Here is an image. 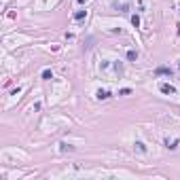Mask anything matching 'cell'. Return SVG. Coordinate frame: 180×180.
<instances>
[{"label":"cell","mask_w":180,"mask_h":180,"mask_svg":"<svg viewBox=\"0 0 180 180\" xmlns=\"http://www.w3.org/2000/svg\"><path fill=\"white\" fill-rule=\"evenodd\" d=\"M159 89H161V93H167V95H174V93H176V87L170 85V83H161Z\"/></svg>","instance_id":"1"},{"label":"cell","mask_w":180,"mask_h":180,"mask_svg":"<svg viewBox=\"0 0 180 180\" xmlns=\"http://www.w3.org/2000/svg\"><path fill=\"white\" fill-rule=\"evenodd\" d=\"M95 97H97V100H108V97H110V91H108V89H100L95 93Z\"/></svg>","instance_id":"2"},{"label":"cell","mask_w":180,"mask_h":180,"mask_svg":"<svg viewBox=\"0 0 180 180\" xmlns=\"http://www.w3.org/2000/svg\"><path fill=\"white\" fill-rule=\"evenodd\" d=\"M155 74H157V76H161V74H172V70L167 68V66H159V68L155 70Z\"/></svg>","instance_id":"3"},{"label":"cell","mask_w":180,"mask_h":180,"mask_svg":"<svg viewBox=\"0 0 180 180\" xmlns=\"http://www.w3.org/2000/svg\"><path fill=\"white\" fill-rule=\"evenodd\" d=\"M59 150H62V152H72V150H74V146H72V144L62 142V144H59Z\"/></svg>","instance_id":"4"},{"label":"cell","mask_w":180,"mask_h":180,"mask_svg":"<svg viewBox=\"0 0 180 180\" xmlns=\"http://www.w3.org/2000/svg\"><path fill=\"white\" fill-rule=\"evenodd\" d=\"M127 59H129V62H138V51H134V49L127 51Z\"/></svg>","instance_id":"5"},{"label":"cell","mask_w":180,"mask_h":180,"mask_svg":"<svg viewBox=\"0 0 180 180\" xmlns=\"http://www.w3.org/2000/svg\"><path fill=\"white\" fill-rule=\"evenodd\" d=\"M134 148H136V150H138V152H146V146H144L142 142H140V140H138V142H136V144H134Z\"/></svg>","instance_id":"6"},{"label":"cell","mask_w":180,"mask_h":180,"mask_svg":"<svg viewBox=\"0 0 180 180\" xmlns=\"http://www.w3.org/2000/svg\"><path fill=\"white\" fill-rule=\"evenodd\" d=\"M85 15H87V11H76V13H74V19L81 21V19H85Z\"/></svg>","instance_id":"7"},{"label":"cell","mask_w":180,"mask_h":180,"mask_svg":"<svg viewBox=\"0 0 180 180\" xmlns=\"http://www.w3.org/2000/svg\"><path fill=\"white\" fill-rule=\"evenodd\" d=\"M42 79H45V81H51V79H53V72H51V70H42Z\"/></svg>","instance_id":"8"},{"label":"cell","mask_w":180,"mask_h":180,"mask_svg":"<svg viewBox=\"0 0 180 180\" xmlns=\"http://www.w3.org/2000/svg\"><path fill=\"white\" fill-rule=\"evenodd\" d=\"M114 70H117V74H119V76H123V66H121V62L114 64Z\"/></svg>","instance_id":"9"},{"label":"cell","mask_w":180,"mask_h":180,"mask_svg":"<svg viewBox=\"0 0 180 180\" xmlns=\"http://www.w3.org/2000/svg\"><path fill=\"white\" fill-rule=\"evenodd\" d=\"M165 144H167V148H176V144H178V140H172V142H170V140H165Z\"/></svg>","instance_id":"10"},{"label":"cell","mask_w":180,"mask_h":180,"mask_svg":"<svg viewBox=\"0 0 180 180\" xmlns=\"http://www.w3.org/2000/svg\"><path fill=\"white\" fill-rule=\"evenodd\" d=\"M132 24L136 26V28L140 26V17H138V15H132Z\"/></svg>","instance_id":"11"},{"label":"cell","mask_w":180,"mask_h":180,"mask_svg":"<svg viewBox=\"0 0 180 180\" xmlns=\"http://www.w3.org/2000/svg\"><path fill=\"white\" fill-rule=\"evenodd\" d=\"M129 93H132V89H129V87H125V89L119 91V95H129Z\"/></svg>","instance_id":"12"}]
</instances>
